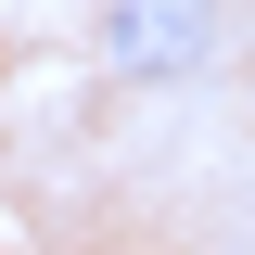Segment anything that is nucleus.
<instances>
[{
	"label": "nucleus",
	"instance_id": "obj_1",
	"mask_svg": "<svg viewBox=\"0 0 255 255\" xmlns=\"http://www.w3.org/2000/svg\"><path fill=\"white\" fill-rule=\"evenodd\" d=\"M204 51H217V0H115V13H102V64L140 77V90L204 77Z\"/></svg>",
	"mask_w": 255,
	"mask_h": 255
}]
</instances>
